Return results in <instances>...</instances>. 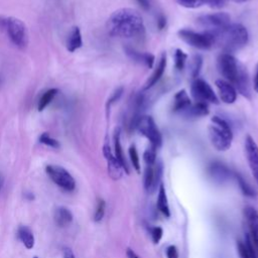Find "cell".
<instances>
[{
	"label": "cell",
	"instance_id": "b9f144b4",
	"mask_svg": "<svg viewBox=\"0 0 258 258\" xmlns=\"http://www.w3.org/2000/svg\"><path fill=\"white\" fill-rule=\"evenodd\" d=\"M253 87H254V90H255V92H256V93H258V64H257V68H256V73H255V76H254Z\"/></svg>",
	"mask_w": 258,
	"mask_h": 258
},
{
	"label": "cell",
	"instance_id": "2e32d148",
	"mask_svg": "<svg viewBox=\"0 0 258 258\" xmlns=\"http://www.w3.org/2000/svg\"><path fill=\"white\" fill-rule=\"evenodd\" d=\"M216 86L219 91V95L221 100L226 104H233L237 99V91L236 89L225 80H217Z\"/></svg>",
	"mask_w": 258,
	"mask_h": 258
},
{
	"label": "cell",
	"instance_id": "7dc6e473",
	"mask_svg": "<svg viewBox=\"0 0 258 258\" xmlns=\"http://www.w3.org/2000/svg\"><path fill=\"white\" fill-rule=\"evenodd\" d=\"M256 180H257V182H258V177H257V178H256Z\"/></svg>",
	"mask_w": 258,
	"mask_h": 258
},
{
	"label": "cell",
	"instance_id": "3957f363",
	"mask_svg": "<svg viewBox=\"0 0 258 258\" xmlns=\"http://www.w3.org/2000/svg\"><path fill=\"white\" fill-rule=\"evenodd\" d=\"M209 126V136L213 146L219 151H226L231 147L233 140V131L224 118L214 116Z\"/></svg>",
	"mask_w": 258,
	"mask_h": 258
},
{
	"label": "cell",
	"instance_id": "484cf974",
	"mask_svg": "<svg viewBox=\"0 0 258 258\" xmlns=\"http://www.w3.org/2000/svg\"><path fill=\"white\" fill-rule=\"evenodd\" d=\"M202 66H203V57L200 54H195L191 57V59L189 61V64H188L189 74H190V77L192 79L196 80L198 78V76L200 75Z\"/></svg>",
	"mask_w": 258,
	"mask_h": 258
},
{
	"label": "cell",
	"instance_id": "74e56055",
	"mask_svg": "<svg viewBox=\"0 0 258 258\" xmlns=\"http://www.w3.org/2000/svg\"><path fill=\"white\" fill-rule=\"evenodd\" d=\"M166 257L167 258H178L177 248L173 245H170L166 248Z\"/></svg>",
	"mask_w": 258,
	"mask_h": 258
},
{
	"label": "cell",
	"instance_id": "e0dca14e",
	"mask_svg": "<svg viewBox=\"0 0 258 258\" xmlns=\"http://www.w3.org/2000/svg\"><path fill=\"white\" fill-rule=\"evenodd\" d=\"M125 52L134 61L142 63V64L146 66L148 69H151L153 67L154 59H155L153 54H151L149 52H140L131 47H126Z\"/></svg>",
	"mask_w": 258,
	"mask_h": 258
},
{
	"label": "cell",
	"instance_id": "30bf717a",
	"mask_svg": "<svg viewBox=\"0 0 258 258\" xmlns=\"http://www.w3.org/2000/svg\"><path fill=\"white\" fill-rule=\"evenodd\" d=\"M191 96L197 102L218 104L219 100L212 87L202 79H196L190 88Z\"/></svg>",
	"mask_w": 258,
	"mask_h": 258
},
{
	"label": "cell",
	"instance_id": "836d02e7",
	"mask_svg": "<svg viewBox=\"0 0 258 258\" xmlns=\"http://www.w3.org/2000/svg\"><path fill=\"white\" fill-rule=\"evenodd\" d=\"M177 4L185 8H198L203 5L202 0H175Z\"/></svg>",
	"mask_w": 258,
	"mask_h": 258
},
{
	"label": "cell",
	"instance_id": "e575fe53",
	"mask_svg": "<svg viewBox=\"0 0 258 258\" xmlns=\"http://www.w3.org/2000/svg\"><path fill=\"white\" fill-rule=\"evenodd\" d=\"M122 93H123V88L122 87H120V88L115 90V92L112 94V96L108 99V102L106 104L107 109H109L112 104H114L116 101H118L120 99V97L122 96Z\"/></svg>",
	"mask_w": 258,
	"mask_h": 258
},
{
	"label": "cell",
	"instance_id": "f546056e",
	"mask_svg": "<svg viewBox=\"0 0 258 258\" xmlns=\"http://www.w3.org/2000/svg\"><path fill=\"white\" fill-rule=\"evenodd\" d=\"M143 159L147 165H152L156 161V148L154 146H150L144 151Z\"/></svg>",
	"mask_w": 258,
	"mask_h": 258
},
{
	"label": "cell",
	"instance_id": "f6af8a7d",
	"mask_svg": "<svg viewBox=\"0 0 258 258\" xmlns=\"http://www.w3.org/2000/svg\"><path fill=\"white\" fill-rule=\"evenodd\" d=\"M233 1L236 2V3H245V2H248L250 0H233Z\"/></svg>",
	"mask_w": 258,
	"mask_h": 258
},
{
	"label": "cell",
	"instance_id": "ba28073f",
	"mask_svg": "<svg viewBox=\"0 0 258 258\" xmlns=\"http://www.w3.org/2000/svg\"><path fill=\"white\" fill-rule=\"evenodd\" d=\"M5 25L11 41L16 46L24 48L28 42V35L25 24L18 18L9 17L5 20Z\"/></svg>",
	"mask_w": 258,
	"mask_h": 258
},
{
	"label": "cell",
	"instance_id": "7a4b0ae2",
	"mask_svg": "<svg viewBox=\"0 0 258 258\" xmlns=\"http://www.w3.org/2000/svg\"><path fill=\"white\" fill-rule=\"evenodd\" d=\"M248 39L249 35L246 27L240 23H233L215 37V43L220 44L227 53H231L244 47Z\"/></svg>",
	"mask_w": 258,
	"mask_h": 258
},
{
	"label": "cell",
	"instance_id": "83f0119b",
	"mask_svg": "<svg viewBox=\"0 0 258 258\" xmlns=\"http://www.w3.org/2000/svg\"><path fill=\"white\" fill-rule=\"evenodd\" d=\"M235 177L237 179V182L242 190V192L245 195V196H248V197H254L255 196V191L254 189L251 187V185H249L247 183V181H245V179L238 173H235Z\"/></svg>",
	"mask_w": 258,
	"mask_h": 258
},
{
	"label": "cell",
	"instance_id": "4fadbf2b",
	"mask_svg": "<svg viewBox=\"0 0 258 258\" xmlns=\"http://www.w3.org/2000/svg\"><path fill=\"white\" fill-rule=\"evenodd\" d=\"M245 152L248 164L255 178L258 177V145L254 139L248 135L245 138Z\"/></svg>",
	"mask_w": 258,
	"mask_h": 258
},
{
	"label": "cell",
	"instance_id": "ac0fdd59",
	"mask_svg": "<svg viewBox=\"0 0 258 258\" xmlns=\"http://www.w3.org/2000/svg\"><path fill=\"white\" fill-rule=\"evenodd\" d=\"M191 104V101L185 92V90L178 91L173 98V105H172V111L175 113H182L184 112Z\"/></svg>",
	"mask_w": 258,
	"mask_h": 258
},
{
	"label": "cell",
	"instance_id": "7bdbcfd3",
	"mask_svg": "<svg viewBox=\"0 0 258 258\" xmlns=\"http://www.w3.org/2000/svg\"><path fill=\"white\" fill-rule=\"evenodd\" d=\"M126 255H127V258H140V257H139L133 250H131V249H127Z\"/></svg>",
	"mask_w": 258,
	"mask_h": 258
},
{
	"label": "cell",
	"instance_id": "7c38bea8",
	"mask_svg": "<svg viewBox=\"0 0 258 258\" xmlns=\"http://www.w3.org/2000/svg\"><path fill=\"white\" fill-rule=\"evenodd\" d=\"M103 153H104V156L105 158L107 159V163H108V173L110 175V177L112 179H120L125 170L123 168V166L120 164V162L116 159L115 155H113L112 151H111V148H110V145L108 142H106L104 144V147H103Z\"/></svg>",
	"mask_w": 258,
	"mask_h": 258
},
{
	"label": "cell",
	"instance_id": "5b68a950",
	"mask_svg": "<svg viewBox=\"0 0 258 258\" xmlns=\"http://www.w3.org/2000/svg\"><path fill=\"white\" fill-rule=\"evenodd\" d=\"M132 126L135 127L143 136H145L152 146L158 148L162 143L161 134L150 116H136L133 119Z\"/></svg>",
	"mask_w": 258,
	"mask_h": 258
},
{
	"label": "cell",
	"instance_id": "d6986e66",
	"mask_svg": "<svg viewBox=\"0 0 258 258\" xmlns=\"http://www.w3.org/2000/svg\"><path fill=\"white\" fill-rule=\"evenodd\" d=\"M165 67H166V55H165V53H162V55H161V57H160V59L157 63V67L153 71L152 75L146 81V83L144 85V88H143L144 90L150 89L151 87H153L159 81V79L162 77V75L164 73Z\"/></svg>",
	"mask_w": 258,
	"mask_h": 258
},
{
	"label": "cell",
	"instance_id": "f1b7e54d",
	"mask_svg": "<svg viewBox=\"0 0 258 258\" xmlns=\"http://www.w3.org/2000/svg\"><path fill=\"white\" fill-rule=\"evenodd\" d=\"M186 58H187V54L183 50H181L179 48H177L175 50V52H174V64H175V68L178 71H180L184 68Z\"/></svg>",
	"mask_w": 258,
	"mask_h": 258
},
{
	"label": "cell",
	"instance_id": "ee69618b",
	"mask_svg": "<svg viewBox=\"0 0 258 258\" xmlns=\"http://www.w3.org/2000/svg\"><path fill=\"white\" fill-rule=\"evenodd\" d=\"M25 198H26L28 201H32V200H34V196H33V194H31V192H27V194H25Z\"/></svg>",
	"mask_w": 258,
	"mask_h": 258
},
{
	"label": "cell",
	"instance_id": "d590c367",
	"mask_svg": "<svg viewBox=\"0 0 258 258\" xmlns=\"http://www.w3.org/2000/svg\"><path fill=\"white\" fill-rule=\"evenodd\" d=\"M150 234H151V238H152V241L157 244L159 243V241L161 240L162 238V234H163V231L160 227H152L150 229Z\"/></svg>",
	"mask_w": 258,
	"mask_h": 258
},
{
	"label": "cell",
	"instance_id": "9c48e42d",
	"mask_svg": "<svg viewBox=\"0 0 258 258\" xmlns=\"http://www.w3.org/2000/svg\"><path fill=\"white\" fill-rule=\"evenodd\" d=\"M45 171L50 177V179L59 187L68 191H72L75 189L76 187L75 178L71 175V173L66 168L59 165L49 164L45 167Z\"/></svg>",
	"mask_w": 258,
	"mask_h": 258
},
{
	"label": "cell",
	"instance_id": "bcb514c9",
	"mask_svg": "<svg viewBox=\"0 0 258 258\" xmlns=\"http://www.w3.org/2000/svg\"><path fill=\"white\" fill-rule=\"evenodd\" d=\"M33 258H38V257H36V256H34V257H33Z\"/></svg>",
	"mask_w": 258,
	"mask_h": 258
},
{
	"label": "cell",
	"instance_id": "9a60e30c",
	"mask_svg": "<svg viewBox=\"0 0 258 258\" xmlns=\"http://www.w3.org/2000/svg\"><path fill=\"white\" fill-rule=\"evenodd\" d=\"M208 172L210 177L218 183H223L231 177V170L219 161L212 162L208 167Z\"/></svg>",
	"mask_w": 258,
	"mask_h": 258
},
{
	"label": "cell",
	"instance_id": "277c9868",
	"mask_svg": "<svg viewBox=\"0 0 258 258\" xmlns=\"http://www.w3.org/2000/svg\"><path fill=\"white\" fill-rule=\"evenodd\" d=\"M198 24L204 29V32L212 34L216 37L220 34L228 25L231 24V17L226 12H217L200 16Z\"/></svg>",
	"mask_w": 258,
	"mask_h": 258
},
{
	"label": "cell",
	"instance_id": "ab89813d",
	"mask_svg": "<svg viewBox=\"0 0 258 258\" xmlns=\"http://www.w3.org/2000/svg\"><path fill=\"white\" fill-rule=\"evenodd\" d=\"M138 2V4L144 9V10H148L150 8V1L149 0H136Z\"/></svg>",
	"mask_w": 258,
	"mask_h": 258
},
{
	"label": "cell",
	"instance_id": "52a82bcc",
	"mask_svg": "<svg viewBox=\"0 0 258 258\" xmlns=\"http://www.w3.org/2000/svg\"><path fill=\"white\" fill-rule=\"evenodd\" d=\"M178 36L185 43L199 49H209L215 44V37L207 32H196L191 29H180Z\"/></svg>",
	"mask_w": 258,
	"mask_h": 258
},
{
	"label": "cell",
	"instance_id": "5bb4252c",
	"mask_svg": "<svg viewBox=\"0 0 258 258\" xmlns=\"http://www.w3.org/2000/svg\"><path fill=\"white\" fill-rule=\"evenodd\" d=\"M244 216L249 229L248 234L258 249V211L252 207H246Z\"/></svg>",
	"mask_w": 258,
	"mask_h": 258
},
{
	"label": "cell",
	"instance_id": "ffe728a7",
	"mask_svg": "<svg viewBox=\"0 0 258 258\" xmlns=\"http://www.w3.org/2000/svg\"><path fill=\"white\" fill-rule=\"evenodd\" d=\"M209 107L207 103L203 102H196L195 104H190V106L181 114L186 117L197 118V117H204L209 114Z\"/></svg>",
	"mask_w": 258,
	"mask_h": 258
},
{
	"label": "cell",
	"instance_id": "d6a6232c",
	"mask_svg": "<svg viewBox=\"0 0 258 258\" xmlns=\"http://www.w3.org/2000/svg\"><path fill=\"white\" fill-rule=\"evenodd\" d=\"M105 207H106L105 201L102 200V199H99L98 204H97V208H96V211H95V214H94V221L95 222H100L103 219L104 214H105Z\"/></svg>",
	"mask_w": 258,
	"mask_h": 258
},
{
	"label": "cell",
	"instance_id": "4dcf8cb0",
	"mask_svg": "<svg viewBox=\"0 0 258 258\" xmlns=\"http://www.w3.org/2000/svg\"><path fill=\"white\" fill-rule=\"evenodd\" d=\"M39 141L47 146H50L52 148H58L59 147V143L57 140L53 139L52 137H50V135L47 133V132H44L42 133L40 136H39Z\"/></svg>",
	"mask_w": 258,
	"mask_h": 258
},
{
	"label": "cell",
	"instance_id": "603a6c76",
	"mask_svg": "<svg viewBox=\"0 0 258 258\" xmlns=\"http://www.w3.org/2000/svg\"><path fill=\"white\" fill-rule=\"evenodd\" d=\"M83 44L82 41V35H81V31L79 27H74L72 28L68 39H67V48L69 51L74 52L75 50H77L78 48H80Z\"/></svg>",
	"mask_w": 258,
	"mask_h": 258
},
{
	"label": "cell",
	"instance_id": "f35d334b",
	"mask_svg": "<svg viewBox=\"0 0 258 258\" xmlns=\"http://www.w3.org/2000/svg\"><path fill=\"white\" fill-rule=\"evenodd\" d=\"M166 25V19L163 15H159V17L157 18V26L159 29H163Z\"/></svg>",
	"mask_w": 258,
	"mask_h": 258
},
{
	"label": "cell",
	"instance_id": "4316f807",
	"mask_svg": "<svg viewBox=\"0 0 258 258\" xmlns=\"http://www.w3.org/2000/svg\"><path fill=\"white\" fill-rule=\"evenodd\" d=\"M57 92H58L57 89H49L41 96V98L39 99V102H38V106H37V109L39 112L42 111L52 101V99L55 97Z\"/></svg>",
	"mask_w": 258,
	"mask_h": 258
},
{
	"label": "cell",
	"instance_id": "44dd1931",
	"mask_svg": "<svg viewBox=\"0 0 258 258\" xmlns=\"http://www.w3.org/2000/svg\"><path fill=\"white\" fill-rule=\"evenodd\" d=\"M114 150H115V157L116 159L120 162V164L123 166L124 170L126 173H129V169L127 166V162L126 159L124 157L123 154V150H122V146H121V142H120V128H116L115 132H114Z\"/></svg>",
	"mask_w": 258,
	"mask_h": 258
},
{
	"label": "cell",
	"instance_id": "8d00e7d4",
	"mask_svg": "<svg viewBox=\"0 0 258 258\" xmlns=\"http://www.w3.org/2000/svg\"><path fill=\"white\" fill-rule=\"evenodd\" d=\"M203 4H207L212 8H222L227 3V0H202Z\"/></svg>",
	"mask_w": 258,
	"mask_h": 258
},
{
	"label": "cell",
	"instance_id": "6da1fadb",
	"mask_svg": "<svg viewBox=\"0 0 258 258\" xmlns=\"http://www.w3.org/2000/svg\"><path fill=\"white\" fill-rule=\"evenodd\" d=\"M107 27L111 35L122 38L140 37L145 32L142 16L131 8L114 11L108 19Z\"/></svg>",
	"mask_w": 258,
	"mask_h": 258
},
{
	"label": "cell",
	"instance_id": "cb8c5ba5",
	"mask_svg": "<svg viewBox=\"0 0 258 258\" xmlns=\"http://www.w3.org/2000/svg\"><path fill=\"white\" fill-rule=\"evenodd\" d=\"M17 236L22 244L27 249H32L34 246V236L31 230L26 226H20L17 230Z\"/></svg>",
	"mask_w": 258,
	"mask_h": 258
},
{
	"label": "cell",
	"instance_id": "8fae6325",
	"mask_svg": "<svg viewBox=\"0 0 258 258\" xmlns=\"http://www.w3.org/2000/svg\"><path fill=\"white\" fill-rule=\"evenodd\" d=\"M162 163L155 161L152 165H147L144 171V187L148 194H152L156 190L161 176H162Z\"/></svg>",
	"mask_w": 258,
	"mask_h": 258
},
{
	"label": "cell",
	"instance_id": "7402d4cb",
	"mask_svg": "<svg viewBox=\"0 0 258 258\" xmlns=\"http://www.w3.org/2000/svg\"><path fill=\"white\" fill-rule=\"evenodd\" d=\"M54 222L58 227H66L73 221V214L64 207H58L54 210Z\"/></svg>",
	"mask_w": 258,
	"mask_h": 258
},
{
	"label": "cell",
	"instance_id": "1f68e13d",
	"mask_svg": "<svg viewBox=\"0 0 258 258\" xmlns=\"http://www.w3.org/2000/svg\"><path fill=\"white\" fill-rule=\"evenodd\" d=\"M129 156H130V160H131L133 167L136 169L137 172H139L140 171V161H139V156H138L137 150L134 145H131L129 148Z\"/></svg>",
	"mask_w": 258,
	"mask_h": 258
},
{
	"label": "cell",
	"instance_id": "8992f818",
	"mask_svg": "<svg viewBox=\"0 0 258 258\" xmlns=\"http://www.w3.org/2000/svg\"><path fill=\"white\" fill-rule=\"evenodd\" d=\"M217 68L220 75L229 82L232 86L236 82L243 64L237 60L231 53L224 52L219 55L217 61Z\"/></svg>",
	"mask_w": 258,
	"mask_h": 258
},
{
	"label": "cell",
	"instance_id": "d4e9b609",
	"mask_svg": "<svg viewBox=\"0 0 258 258\" xmlns=\"http://www.w3.org/2000/svg\"><path fill=\"white\" fill-rule=\"evenodd\" d=\"M157 209L158 211L165 217H169L170 216V212H169V206H168V202H167V197H166V192H165V188L162 184L159 185V190H158V197H157Z\"/></svg>",
	"mask_w": 258,
	"mask_h": 258
},
{
	"label": "cell",
	"instance_id": "60d3db41",
	"mask_svg": "<svg viewBox=\"0 0 258 258\" xmlns=\"http://www.w3.org/2000/svg\"><path fill=\"white\" fill-rule=\"evenodd\" d=\"M63 258H75L74 252L72 251L71 248L69 247L63 248Z\"/></svg>",
	"mask_w": 258,
	"mask_h": 258
}]
</instances>
